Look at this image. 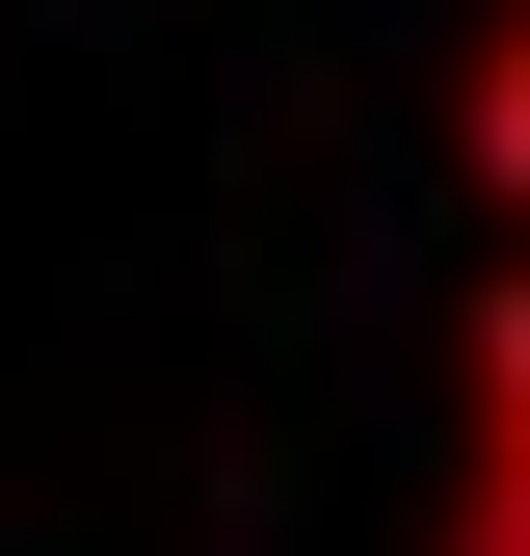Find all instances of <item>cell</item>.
Wrapping results in <instances>:
<instances>
[{"label": "cell", "instance_id": "cell-1", "mask_svg": "<svg viewBox=\"0 0 530 556\" xmlns=\"http://www.w3.org/2000/svg\"><path fill=\"white\" fill-rule=\"evenodd\" d=\"M451 556H530V265L478 292V451H451Z\"/></svg>", "mask_w": 530, "mask_h": 556}, {"label": "cell", "instance_id": "cell-2", "mask_svg": "<svg viewBox=\"0 0 530 556\" xmlns=\"http://www.w3.org/2000/svg\"><path fill=\"white\" fill-rule=\"evenodd\" d=\"M451 160H478V213L530 239V0H504V27H478V80H451Z\"/></svg>", "mask_w": 530, "mask_h": 556}]
</instances>
